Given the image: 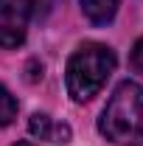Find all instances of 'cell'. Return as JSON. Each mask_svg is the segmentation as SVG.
I'll use <instances>...</instances> for the list:
<instances>
[{"instance_id": "cell-8", "label": "cell", "mask_w": 143, "mask_h": 146, "mask_svg": "<svg viewBox=\"0 0 143 146\" xmlns=\"http://www.w3.org/2000/svg\"><path fill=\"white\" fill-rule=\"evenodd\" d=\"M14 146H34V143H28V141H20V143H14Z\"/></svg>"}, {"instance_id": "cell-5", "label": "cell", "mask_w": 143, "mask_h": 146, "mask_svg": "<svg viewBox=\"0 0 143 146\" xmlns=\"http://www.w3.org/2000/svg\"><path fill=\"white\" fill-rule=\"evenodd\" d=\"M79 3H81L84 17L93 25H107V23H112L118 6H121V0H79Z\"/></svg>"}, {"instance_id": "cell-2", "label": "cell", "mask_w": 143, "mask_h": 146, "mask_svg": "<svg viewBox=\"0 0 143 146\" xmlns=\"http://www.w3.org/2000/svg\"><path fill=\"white\" fill-rule=\"evenodd\" d=\"M115 70V51L104 42H84L79 45L68 59L65 68V84L68 96L76 104H84L107 84Z\"/></svg>"}, {"instance_id": "cell-6", "label": "cell", "mask_w": 143, "mask_h": 146, "mask_svg": "<svg viewBox=\"0 0 143 146\" xmlns=\"http://www.w3.org/2000/svg\"><path fill=\"white\" fill-rule=\"evenodd\" d=\"M14 115H17V101H14L11 93L0 84V129L9 127V124L14 121Z\"/></svg>"}, {"instance_id": "cell-4", "label": "cell", "mask_w": 143, "mask_h": 146, "mask_svg": "<svg viewBox=\"0 0 143 146\" xmlns=\"http://www.w3.org/2000/svg\"><path fill=\"white\" fill-rule=\"evenodd\" d=\"M28 129H31L34 138L56 143V146H65V143L73 141V129L65 121H56L54 115H48V112H34L31 121H28Z\"/></svg>"}, {"instance_id": "cell-7", "label": "cell", "mask_w": 143, "mask_h": 146, "mask_svg": "<svg viewBox=\"0 0 143 146\" xmlns=\"http://www.w3.org/2000/svg\"><path fill=\"white\" fill-rule=\"evenodd\" d=\"M129 62H132L135 73H140V76H143V36L132 45V56H129Z\"/></svg>"}, {"instance_id": "cell-1", "label": "cell", "mask_w": 143, "mask_h": 146, "mask_svg": "<svg viewBox=\"0 0 143 146\" xmlns=\"http://www.w3.org/2000/svg\"><path fill=\"white\" fill-rule=\"evenodd\" d=\"M98 132L112 146H140L143 141V87L121 82L98 118Z\"/></svg>"}, {"instance_id": "cell-3", "label": "cell", "mask_w": 143, "mask_h": 146, "mask_svg": "<svg viewBox=\"0 0 143 146\" xmlns=\"http://www.w3.org/2000/svg\"><path fill=\"white\" fill-rule=\"evenodd\" d=\"M31 23V0H0V48L25 42Z\"/></svg>"}]
</instances>
